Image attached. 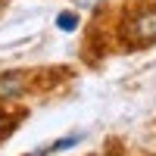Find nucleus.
I'll return each instance as SVG.
<instances>
[{
  "label": "nucleus",
  "instance_id": "obj_4",
  "mask_svg": "<svg viewBox=\"0 0 156 156\" xmlns=\"http://www.w3.org/2000/svg\"><path fill=\"white\" fill-rule=\"evenodd\" d=\"M56 25H59L62 31H75V28H78V16H72V12H59Z\"/></svg>",
  "mask_w": 156,
  "mask_h": 156
},
{
  "label": "nucleus",
  "instance_id": "obj_5",
  "mask_svg": "<svg viewBox=\"0 0 156 156\" xmlns=\"http://www.w3.org/2000/svg\"><path fill=\"white\" fill-rule=\"evenodd\" d=\"M72 3H78V6H94V3H100V0H72Z\"/></svg>",
  "mask_w": 156,
  "mask_h": 156
},
{
  "label": "nucleus",
  "instance_id": "obj_6",
  "mask_svg": "<svg viewBox=\"0 0 156 156\" xmlns=\"http://www.w3.org/2000/svg\"><path fill=\"white\" fill-rule=\"evenodd\" d=\"M6 125V112H0V128H3Z\"/></svg>",
  "mask_w": 156,
  "mask_h": 156
},
{
  "label": "nucleus",
  "instance_id": "obj_3",
  "mask_svg": "<svg viewBox=\"0 0 156 156\" xmlns=\"http://www.w3.org/2000/svg\"><path fill=\"white\" fill-rule=\"evenodd\" d=\"M78 134H69V137H62V140H56V144H47L44 150H37V153H31V156H53V153H59V150H69V147H75L78 144Z\"/></svg>",
  "mask_w": 156,
  "mask_h": 156
},
{
  "label": "nucleus",
  "instance_id": "obj_2",
  "mask_svg": "<svg viewBox=\"0 0 156 156\" xmlns=\"http://www.w3.org/2000/svg\"><path fill=\"white\" fill-rule=\"evenodd\" d=\"M28 90V78L22 72H9V75H0V100H12V97H22Z\"/></svg>",
  "mask_w": 156,
  "mask_h": 156
},
{
  "label": "nucleus",
  "instance_id": "obj_1",
  "mask_svg": "<svg viewBox=\"0 0 156 156\" xmlns=\"http://www.w3.org/2000/svg\"><path fill=\"white\" fill-rule=\"evenodd\" d=\"M125 37H131L134 44H153L156 41V9L134 12L125 25Z\"/></svg>",
  "mask_w": 156,
  "mask_h": 156
}]
</instances>
